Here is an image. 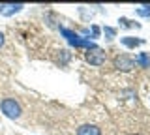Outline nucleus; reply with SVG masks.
I'll list each match as a JSON object with an SVG mask.
<instances>
[{"mask_svg":"<svg viewBox=\"0 0 150 135\" xmlns=\"http://www.w3.org/2000/svg\"><path fill=\"white\" fill-rule=\"evenodd\" d=\"M133 64H137L139 68H150V54L148 53H139L135 57Z\"/></svg>","mask_w":150,"mask_h":135,"instance_id":"nucleus-8","label":"nucleus"},{"mask_svg":"<svg viewBox=\"0 0 150 135\" xmlns=\"http://www.w3.org/2000/svg\"><path fill=\"white\" fill-rule=\"evenodd\" d=\"M105 58H107L105 51L100 49V47H94V49L86 51V62L90 64V66H101V64L105 62Z\"/></svg>","mask_w":150,"mask_h":135,"instance_id":"nucleus-3","label":"nucleus"},{"mask_svg":"<svg viewBox=\"0 0 150 135\" xmlns=\"http://www.w3.org/2000/svg\"><path fill=\"white\" fill-rule=\"evenodd\" d=\"M77 135H101V129L94 124H83L77 128Z\"/></svg>","mask_w":150,"mask_h":135,"instance_id":"nucleus-6","label":"nucleus"},{"mask_svg":"<svg viewBox=\"0 0 150 135\" xmlns=\"http://www.w3.org/2000/svg\"><path fill=\"white\" fill-rule=\"evenodd\" d=\"M133 58L129 57V54H118V57L115 58V68L120 69V71H131L133 69Z\"/></svg>","mask_w":150,"mask_h":135,"instance_id":"nucleus-4","label":"nucleus"},{"mask_svg":"<svg viewBox=\"0 0 150 135\" xmlns=\"http://www.w3.org/2000/svg\"><path fill=\"white\" fill-rule=\"evenodd\" d=\"M0 109H2V113L8 116V118H11V120H15L21 116V105L17 103L13 98H6V100H2V103H0Z\"/></svg>","mask_w":150,"mask_h":135,"instance_id":"nucleus-2","label":"nucleus"},{"mask_svg":"<svg viewBox=\"0 0 150 135\" xmlns=\"http://www.w3.org/2000/svg\"><path fill=\"white\" fill-rule=\"evenodd\" d=\"M120 43L124 45V47H128V49H135V47H139V45H143L144 40L131 38V36H124V38H120Z\"/></svg>","mask_w":150,"mask_h":135,"instance_id":"nucleus-7","label":"nucleus"},{"mask_svg":"<svg viewBox=\"0 0 150 135\" xmlns=\"http://www.w3.org/2000/svg\"><path fill=\"white\" fill-rule=\"evenodd\" d=\"M60 34H62L64 38L68 40V43L73 45L75 49H94V47H98V45L94 43V41H90L88 38H83L81 34H77V32H73L69 28H64V26H60Z\"/></svg>","mask_w":150,"mask_h":135,"instance_id":"nucleus-1","label":"nucleus"},{"mask_svg":"<svg viewBox=\"0 0 150 135\" xmlns=\"http://www.w3.org/2000/svg\"><path fill=\"white\" fill-rule=\"evenodd\" d=\"M25 8V4H0V15L2 17H11L19 13Z\"/></svg>","mask_w":150,"mask_h":135,"instance_id":"nucleus-5","label":"nucleus"},{"mask_svg":"<svg viewBox=\"0 0 150 135\" xmlns=\"http://www.w3.org/2000/svg\"><path fill=\"white\" fill-rule=\"evenodd\" d=\"M4 45V32H0V47Z\"/></svg>","mask_w":150,"mask_h":135,"instance_id":"nucleus-12","label":"nucleus"},{"mask_svg":"<svg viewBox=\"0 0 150 135\" xmlns=\"http://www.w3.org/2000/svg\"><path fill=\"white\" fill-rule=\"evenodd\" d=\"M135 13H137L139 17H150V6L146 4V6H141L135 10Z\"/></svg>","mask_w":150,"mask_h":135,"instance_id":"nucleus-9","label":"nucleus"},{"mask_svg":"<svg viewBox=\"0 0 150 135\" xmlns=\"http://www.w3.org/2000/svg\"><path fill=\"white\" fill-rule=\"evenodd\" d=\"M103 32H105L107 40H112L116 36V28H111V26H103Z\"/></svg>","mask_w":150,"mask_h":135,"instance_id":"nucleus-10","label":"nucleus"},{"mask_svg":"<svg viewBox=\"0 0 150 135\" xmlns=\"http://www.w3.org/2000/svg\"><path fill=\"white\" fill-rule=\"evenodd\" d=\"M90 32H92V38H100V26H96V25H94L92 26V28H90Z\"/></svg>","mask_w":150,"mask_h":135,"instance_id":"nucleus-11","label":"nucleus"}]
</instances>
